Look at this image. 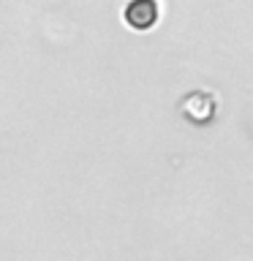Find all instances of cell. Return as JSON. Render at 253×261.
<instances>
[{
    "label": "cell",
    "mask_w": 253,
    "mask_h": 261,
    "mask_svg": "<svg viewBox=\"0 0 253 261\" xmlns=\"http://www.w3.org/2000/svg\"><path fill=\"white\" fill-rule=\"evenodd\" d=\"M125 19L131 28H153L155 19H158V6L147 3V0H139V3H131L125 8Z\"/></svg>",
    "instance_id": "obj_1"
}]
</instances>
